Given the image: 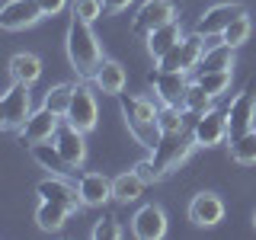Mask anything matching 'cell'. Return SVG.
<instances>
[{
	"label": "cell",
	"instance_id": "6da1fadb",
	"mask_svg": "<svg viewBox=\"0 0 256 240\" xmlns=\"http://www.w3.org/2000/svg\"><path fill=\"white\" fill-rule=\"evenodd\" d=\"M64 52H68V61H70V68H74V74L86 77V80H90L96 74V68L106 61L102 58V45L93 32V22H84V20H77V16H70V22H68Z\"/></svg>",
	"mask_w": 256,
	"mask_h": 240
},
{
	"label": "cell",
	"instance_id": "7a4b0ae2",
	"mask_svg": "<svg viewBox=\"0 0 256 240\" xmlns=\"http://www.w3.org/2000/svg\"><path fill=\"white\" fill-rule=\"evenodd\" d=\"M118 106H122V118L128 125V134L141 144V148L154 150L160 141V125H157V112L160 106H154L144 96H118Z\"/></svg>",
	"mask_w": 256,
	"mask_h": 240
},
{
	"label": "cell",
	"instance_id": "3957f363",
	"mask_svg": "<svg viewBox=\"0 0 256 240\" xmlns=\"http://www.w3.org/2000/svg\"><path fill=\"white\" fill-rule=\"evenodd\" d=\"M192 148H198L196 138H192V128H182V132H164L157 141V148L150 150V164H154L157 176H170L173 170H180L189 160Z\"/></svg>",
	"mask_w": 256,
	"mask_h": 240
},
{
	"label": "cell",
	"instance_id": "277c9868",
	"mask_svg": "<svg viewBox=\"0 0 256 240\" xmlns=\"http://www.w3.org/2000/svg\"><path fill=\"white\" fill-rule=\"evenodd\" d=\"M29 116H32L29 84L13 80V84L6 86L4 100H0V125H4V132H22V125L29 122Z\"/></svg>",
	"mask_w": 256,
	"mask_h": 240
},
{
	"label": "cell",
	"instance_id": "5b68a950",
	"mask_svg": "<svg viewBox=\"0 0 256 240\" xmlns=\"http://www.w3.org/2000/svg\"><path fill=\"white\" fill-rule=\"evenodd\" d=\"M228 128H230V138H237V134L256 128V80H250V84L230 100V106H228Z\"/></svg>",
	"mask_w": 256,
	"mask_h": 240
},
{
	"label": "cell",
	"instance_id": "8992f818",
	"mask_svg": "<svg viewBox=\"0 0 256 240\" xmlns=\"http://www.w3.org/2000/svg\"><path fill=\"white\" fill-rule=\"evenodd\" d=\"M192 138H196L198 148H218L230 138V128H228V112L218 109H208L192 122Z\"/></svg>",
	"mask_w": 256,
	"mask_h": 240
},
{
	"label": "cell",
	"instance_id": "52a82bcc",
	"mask_svg": "<svg viewBox=\"0 0 256 240\" xmlns=\"http://www.w3.org/2000/svg\"><path fill=\"white\" fill-rule=\"evenodd\" d=\"M38 20H45L38 0H6V4L0 6V26H4V32L32 29Z\"/></svg>",
	"mask_w": 256,
	"mask_h": 240
},
{
	"label": "cell",
	"instance_id": "ba28073f",
	"mask_svg": "<svg viewBox=\"0 0 256 240\" xmlns=\"http://www.w3.org/2000/svg\"><path fill=\"white\" fill-rule=\"evenodd\" d=\"M150 84H154V93H157L160 106H182L186 90H189L186 70H164V68H157L154 74H150Z\"/></svg>",
	"mask_w": 256,
	"mask_h": 240
},
{
	"label": "cell",
	"instance_id": "9c48e42d",
	"mask_svg": "<svg viewBox=\"0 0 256 240\" xmlns=\"http://www.w3.org/2000/svg\"><path fill=\"white\" fill-rule=\"evenodd\" d=\"M176 20V6L173 0H144V4L138 6V13H134V32L138 36H150L154 29L166 26V22Z\"/></svg>",
	"mask_w": 256,
	"mask_h": 240
},
{
	"label": "cell",
	"instance_id": "30bf717a",
	"mask_svg": "<svg viewBox=\"0 0 256 240\" xmlns=\"http://www.w3.org/2000/svg\"><path fill=\"white\" fill-rule=\"evenodd\" d=\"M132 234L138 240H164L166 237V212L157 202L141 205L132 218Z\"/></svg>",
	"mask_w": 256,
	"mask_h": 240
},
{
	"label": "cell",
	"instance_id": "8fae6325",
	"mask_svg": "<svg viewBox=\"0 0 256 240\" xmlns=\"http://www.w3.org/2000/svg\"><path fill=\"white\" fill-rule=\"evenodd\" d=\"M96 118H100L96 96L90 93V86L77 84L74 86V100H70V109H68V116H64V122L77 125L80 132H93V128H96Z\"/></svg>",
	"mask_w": 256,
	"mask_h": 240
},
{
	"label": "cell",
	"instance_id": "7c38bea8",
	"mask_svg": "<svg viewBox=\"0 0 256 240\" xmlns=\"http://www.w3.org/2000/svg\"><path fill=\"white\" fill-rule=\"evenodd\" d=\"M240 13H246L240 4H214V6H208V10L198 16L196 32H198V36H205V38H218Z\"/></svg>",
	"mask_w": 256,
	"mask_h": 240
},
{
	"label": "cell",
	"instance_id": "4fadbf2b",
	"mask_svg": "<svg viewBox=\"0 0 256 240\" xmlns=\"http://www.w3.org/2000/svg\"><path fill=\"white\" fill-rule=\"evenodd\" d=\"M36 192H38V198H52V202L68 205L70 212H80V208H86L84 198H80V189L70 186L68 176H58V173H52L48 180H42V182L36 186Z\"/></svg>",
	"mask_w": 256,
	"mask_h": 240
},
{
	"label": "cell",
	"instance_id": "5bb4252c",
	"mask_svg": "<svg viewBox=\"0 0 256 240\" xmlns=\"http://www.w3.org/2000/svg\"><path fill=\"white\" fill-rule=\"evenodd\" d=\"M58 128H61V116H54L52 109L38 106V109H32L29 122L22 125V141H29V144L54 141V134H58Z\"/></svg>",
	"mask_w": 256,
	"mask_h": 240
},
{
	"label": "cell",
	"instance_id": "9a60e30c",
	"mask_svg": "<svg viewBox=\"0 0 256 240\" xmlns=\"http://www.w3.org/2000/svg\"><path fill=\"white\" fill-rule=\"evenodd\" d=\"M189 221L196 224V228H214V224L224 221V202L221 196H214V192H198V196H192L189 202Z\"/></svg>",
	"mask_w": 256,
	"mask_h": 240
},
{
	"label": "cell",
	"instance_id": "2e32d148",
	"mask_svg": "<svg viewBox=\"0 0 256 240\" xmlns=\"http://www.w3.org/2000/svg\"><path fill=\"white\" fill-rule=\"evenodd\" d=\"M86 132H80L77 125L70 122H61L58 134H54V144H58V150L64 154V160H68L70 166H84L86 160V141H84Z\"/></svg>",
	"mask_w": 256,
	"mask_h": 240
},
{
	"label": "cell",
	"instance_id": "e0dca14e",
	"mask_svg": "<svg viewBox=\"0 0 256 240\" xmlns=\"http://www.w3.org/2000/svg\"><path fill=\"white\" fill-rule=\"evenodd\" d=\"M77 189L86 208H102L106 202H112V180L102 173H80Z\"/></svg>",
	"mask_w": 256,
	"mask_h": 240
},
{
	"label": "cell",
	"instance_id": "ac0fdd59",
	"mask_svg": "<svg viewBox=\"0 0 256 240\" xmlns=\"http://www.w3.org/2000/svg\"><path fill=\"white\" fill-rule=\"evenodd\" d=\"M93 80V86L100 93H106V96H122V90H125V84H128V74H125V68L118 61H112V58H106L96 68V74L90 77Z\"/></svg>",
	"mask_w": 256,
	"mask_h": 240
},
{
	"label": "cell",
	"instance_id": "d6986e66",
	"mask_svg": "<svg viewBox=\"0 0 256 240\" xmlns=\"http://www.w3.org/2000/svg\"><path fill=\"white\" fill-rule=\"evenodd\" d=\"M29 154L32 160H36L42 170L48 173H58V176H68V173H74L77 166H70L68 160H64V154L58 150V144L54 141H42V144H29Z\"/></svg>",
	"mask_w": 256,
	"mask_h": 240
},
{
	"label": "cell",
	"instance_id": "ffe728a7",
	"mask_svg": "<svg viewBox=\"0 0 256 240\" xmlns=\"http://www.w3.org/2000/svg\"><path fill=\"white\" fill-rule=\"evenodd\" d=\"M148 38V52H150V58L160 61L170 48H176L182 42V26H180V20H173V22H166V26H160L154 29L150 36H144Z\"/></svg>",
	"mask_w": 256,
	"mask_h": 240
},
{
	"label": "cell",
	"instance_id": "44dd1931",
	"mask_svg": "<svg viewBox=\"0 0 256 240\" xmlns=\"http://www.w3.org/2000/svg\"><path fill=\"white\" fill-rule=\"evenodd\" d=\"M70 214H74V212H70L68 205L52 202V198H42V202H38V208H36V224L45 230V234H58L64 224H68Z\"/></svg>",
	"mask_w": 256,
	"mask_h": 240
},
{
	"label": "cell",
	"instance_id": "7402d4cb",
	"mask_svg": "<svg viewBox=\"0 0 256 240\" xmlns=\"http://www.w3.org/2000/svg\"><path fill=\"white\" fill-rule=\"evenodd\" d=\"M144 186H148V182L138 176V170H125V173L112 176V202H118V205L138 202Z\"/></svg>",
	"mask_w": 256,
	"mask_h": 240
},
{
	"label": "cell",
	"instance_id": "603a6c76",
	"mask_svg": "<svg viewBox=\"0 0 256 240\" xmlns=\"http://www.w3.org/2000/svg\"><path fill=\"white\" fill-rule=\"evenodd\" d=\"M10 77L20 80V84H36L38 77H42V58L32 52H20L10 58Z\"/></svg>",
	"mask_w": 256,
	"mask_h": 240
},
{
	"label": "cell",
	"instance_id": "cb8c5ba5",
	"mask_svg": "<svg viewBox=\"0 0 256 240\" xmlns=\"http://www.w3.org/2000/svg\"><path fill=\"white\" fill-rule=\"evenodd\" d=\"M234 68V48L228 42H221L218 38H208V48H205V58L198 64V70H228Z\"/></svg>",
	"mask_w": 256,
	"mask_h": 240
},
{
	"label": "cell",
	"instance_id": "d4e9b609",
	"mask_svg": "<svg viewBox=\"0 0 256 240\" xmlns=\"http://www.w3.org/2000/svg\"><path fill=\"white\" fill-rule=\"evenodd\" d=\"M230 80H234V68H228V70H196V84L202 86L208 96H214V100L230 90Z\"/></svg>",
	"mask_w": 256,
	"mask_h": 240
},
{
	"label": "cell",
	"instance_id": "484cf974",
	"mask_svg": "<svg viewBox=\"0 0 256 240\" xmlns=\"http://www.w3.org/2000/svg\"><path fill=\"white\" fill-rule=\"evenodd\" d=\"M230 141V160L240 166H253L256 164V128L237 134V138H228Z\"/></svg>",
	"mask_w": 256,
	"mask_h": 240
},
{
	"label": "cell",
	"instance_id": "4316f807",
	"mask_svg": "<svg viewBox=\"0 0 256 240\" xmlns=\"http://www.w3.org/2000/svg\"><path fill=\"white\" fill-rule=\"evenodd\" d=\"M205 48H208V38L192 32V36H182L180 42V52H182V70H198V64L205 58Z\"/></svg>",
	"mask_w": 256,
	"mask_h": 240
},
{
	"label": "cell",
	"instance_id": "83f0119b",
	"mask_svg": "<svg viewBox=\"0 0 256 240\" xmlns=\"http://www.w3.org/2000/svg\"><path fill=\"white\" fill-rule=\"evenodd\" d=\"M74 86L77 84H54L52 90L45 93V100H42V106L45 109H52L54 116H68V109H70V100H74Z\"/></svg>",
	"mask_w": 256,
	"mask_h": 240
},
{
	"label": "cell",
	"instance_id": "f1b7e54d",
	"mask_svg": "<svg viewBox=\"0 0 256 240\" xmlns=\"http://www.w3.org/2000/svg\"><path fill=\"white\" fill-rule=\"evenodd\" d=\"M212 102H214V96H208V93L202 90V86H198L196 80H192V84H189V90H186V100H182V109H186L192 118H198L202 112L212 109Z\"/></svg>",
	"mask_w": 256,
	"mask_h": 240
},
{
	"label": "cell",
	"instance_id": "f546056e",
	"mask_svg": "<svg viewBox=\"0 0 256 240\" xmlns=\"http://www.w3.org/2000/svg\"><path fill=\"white\" fill-rule=\"evenodd\" d=\"M189 112L182 106H160L157 112V125L160 132H182V128H189Z\"/></svg>",
	"mask_w": 256,
	"mask_h": 240
},
{
	"label": "cell",
	"instance_id": "4dcf8cb0",
	"mask_svg": "<svg viewBox=\"0 0 256 240\" xmlns=\"http://www.w3.org/2000/svg\"><path fill=\"white\" fill-rule=\"evenodd\" d=\"M250 32H253V22H250V16L246 13H240L234 22H230L228 29L221 32V42H228L230 48H240L246 42V38H250Z\"/></svg>",
	"mask_w": 256,
	"mask_h": 240
},
{
	"label": "cell",
	"instance_id": "1f68e13d",
	"mask_svg": "<svg viewBox=\"0 0 256 240\" xmlns=\"http://www.w3.org/2000/svg\"><path fill=\"white\" fill-rule=\"evenodd\" d=\"M102 0H70V16H77V20L84 22H96L102 16Z\"/></svg>",
	"mask_w": 256,
	"mask_h": 240
},
{
	"label": "cell",
	"instance_id": "d6a6232c",
	"mask_svg": "<svg viewBox=\"0 0 256 240\" xmlns=\"http://www.w3.org/2000/svg\"><path fill=\"white\" fill-rule=\"evenodd\" d=\"M118 237H122V228L116 218H100L93 224V240H118Z\"/></svg>",
	"mask_w": 256,
	"mask_h": 240
},
{
	"label": "cell",
	"instance_id": "836d02e7",
	"mask_svg": "<svg viewBox=\"0 0 256 240\" xmlns=\"http://www.w3.org/2000/svg\"><path fill=\"white\" fill-rule=\"evenodd\" d=\"M157 68H164V70H182V52H180V45L170 48V52L157 61Z\"/></svg>",
	"mask_w": 256,
	"mask_h": 240
},
{
	"label": "cell",
	"instance_id": "e575fe53",
	"mask_svg": "<svg viewBox=\"0 0 256 240\" xmlns=\"http://www.w3.org/2000/svg\"><path fill=\"white\" fill-rule=\"evenodd\" d=\"M134 170H138V176L144 182H157L160 176H157V170H154V164H150V157L148 160H141V164H134Z\"/></svg>",
	"mask_w": 256,
	"mask_h": 240
},
{
	"label": "cell",
	"instance_id": "d590c367",
	"mask_svg": "<svg viewBox=\"0 0 256 240\" xmlns=\"http://www.w3.org/2000/svg\"><path fill=\"white\" fill-rule=\"evenodd\" d=\"M38 6H42L45 16H58L68 10V0H38Z\"/></svg>",
	"mask_w": 256,
	"mask_h": 240
},
{
	"label": "cell",
	"instance_id": "8d00e7d4",
	"mask_svg": "<svg viewBox=\"0 0 256 240\" xmlns=\"http://www.w3.org/2000/svg\"><path fill=\"white\" fill-rule=\"evenodd\" d=\"M134 0H102V6H106V13H122V10H128Z\"/></svg>",
	"mask_w": 256,
	"mask_h": 240
},
{
	"label": "cell",
	"instance_id": "74e56055",
	"mask_svg": "<svg viewBox=\"0 0 256 240\" xmlns=\"http://www.w3.org/2000/svg\"><path fill=\"white\" fill-rule=\"evenodd\" d=\"M253 228H256V214H253Z\"/></svg>",
	"mask_w": 256,
	"mask_h": 240
}]
</instances>
